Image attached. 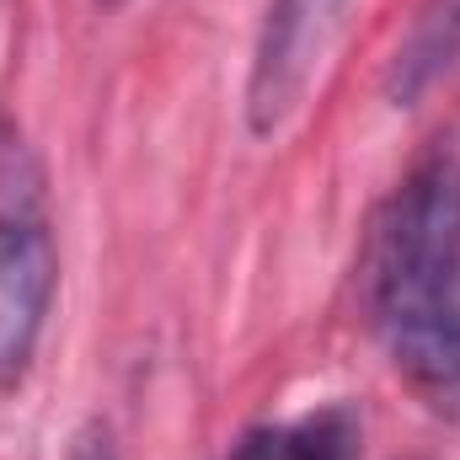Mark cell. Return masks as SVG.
<instances>
[{"mask_svg": "<svg viewBox=\"0 0 460 460\" xmlns=\"http://www.w3.org/2000/svg\"><path fill=\"white\" fill-rule=\"evenodd\" d=\"M460 279V161L429 155L380 209L364 246V300L375 327L402 322Z\"/></svg>", "mask_w": 460, "mask_h": 460, "instance_id": "6da1fadb", "label": "cell"}, {"mask_svg": "<svg viewBox=\"0 0 460 460\" xmlns=\"http://www.w3.org/2000/svg\"><path fill=\"white\" fill-rule=\"evenodd\" d=\"M59 284L43 166L16 123L0 118V391H16L38 358Z\"/></svg>", "mask_w": 460, "mask_h": 460, "instance_id": "7a4b0ae2", "label": "cell"}, {"mask_svg": "<svg viewBox=\"0 0 460 460\" xmlns=\"http://www.w3.org/2000/svg\"><path fill=\"white\" fill-rule=\"evenodd\" d=\"M353 0H268L252 75H246V123L252 134H279L300 113L332 38L343 32V16Z\"/></svg>", "mask_w": 460, "mask_h": 460, "instance_id": "3957f363", "label": "cell"}, {"mask_svg": "<svg viewBox=\"0 0 460 460\" xmlns=\"http://www.w3.org/2000/svg\"><path fill=\"white\" fill-rule=\"evenodd\" d=\"M385 353L396 364V375L429 402V407H460V279L450 289H439L429 305L407 311L402 322L380 327Z\"/></svg>", "mask_w": 460, "mask_h": 460, "instance_id": "277c9868", "label": "cell"}, {"mask_svg": "<svg viewBox=\"0 0 460 460\" xmlns=\"http://www.w3.org/2000/svg\"><path fill=\"white\" fill-rule=\"evenodd\" d=\"M456 65H460V0H423L418 22L407 27L396 59L385 70V97L396 108H412Z\"/></svg>", "mask_w": 460, "mask_h": 460, "instance_id": "5b68a950", "label": "cell"}, {"mask_svg": "<svg viewBox=\"0 0 460 460\" xmlns=\"http://www.w3.org/2000/svg\"><path fill=\"white\" fill-rule=\"evenodd\" d=\"M230 460H358V423L343 407H327L295 423H262L241 434Z\"/></svg>", "mask_w": 460, "mask_h": 460, "instance_id": "8992f818", "label": "cell"}, {"mask_svg": "<svg viewBox=\"0 0 460 460\" xmlns=\"http://www.w3.org/2000/svg\"><path fill=\"white\" fill-rule=\"evenodd\" d=\"M70 460H118V450H113V434H108L102 423L81 429V439H75V450H70Z\"/></svg>", "mask_w": 460, "mask_h": 460, "instance_id": "52a82bcc", "label": "cell"}, {"mask_svg": "<svg viewBox=\"0 0 460 460\" xmlns=\"http://www.w3.org/2000/svg\"><path fill=\"white\" fill-rule=\"evenodd\" d=\"M108 5H113V0H108Z\"/></svg>", "mask_w": 460, "mask_h": 460, "instance_id": "ba28073f", "label": "cell"}]
</instances>
